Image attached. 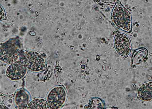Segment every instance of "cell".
<instances>
[{
	"instance_id": "cell-1",
	"label": "cell",
	"mask_w": 152,
	"mask_h": 109,
	"mask_svg": "<svg viewBox=\"0 0 152 109\" xmlns=\"http://www.w3.org/2000/svg\"><path fill=\"white\" fill-rule=\"evenodd\" d=\"M111 19L114 24L119 29L128 33L132 31L131 15L119 1H117L113 9Z\"/></svg>"
},
{
	"instance_id": "cell-2",
	"label": "cell",
	"mask_w": 152,
	"mask_h": 109,
	"mask_svg": "<svg viewBox=\"0 0 152 109\" xmlns=\"http://www.w3.org/2000/svg\"><path fill=\"white\" fill-rule=\"evenodd\" d=\"M23 59L27 68L32 71L40 72L45 67L44 59L37 52L26 51L23 53Z\"/></svg>"
},
{
	"instance_id": "cell-3",
	"label": "cell",
	"mask_w": 152,
	"mask_h": 109,
	"mask_svg": "<svg viewBox=\"0 0 152 109\" xmlns=\"http://www.w3.org/2000/svg\"><path fill=\"white\" fill-rule=\"evenodd\" d=\"M66 93L64 88L58 86L52 88L49 92L47 101L49 109H59L65 103Z\"/></svg>"
},
{
	"instance_id": "cell-4",
	"label": "cell",
	"mask_w": 152,
	"mask_h": 109,
	"mask_svg": "<svg viewBox=\"0 0 152 109\" xmlns=\"http://www.w3.org/2000/svg\"><path fill=\"white\" fill-rule=\"evenodd\" d=\"M19 53L15 46L9 41L0 43V60L11 64L18 60Z\"/></svg>"
},
{
	"instance_id": "cell-5",
	"label": "cell",
	"mask_w": 152,
	"mask_h": 109,
	"mask_svg": "<svg viewBox=\"0 0 152 109\" xmlns=\"http://www.w3.org/2000/svg\"><path fill=\"white\" fill-rule=\"evenodd\" d=\"M115 48L120 55L127 57L132 49V44L129 38L126 34L118 33L114 40Z\"/></svg>"
},
{
	"instance_id": "cell-6",
	"label": "cell",
	"mask_w": 152,
	"mask_h": 109,
	"mask_svg": "<svg viewBox=\"0 0 152 109\" xmlns=\"http://www.w3.org/2000/svg\"><path fill=\"white\" fill-rule=\"evenodd\" d=\"M27 67L23 61L17 60L11 64L7 68L6 75L10 79L17 81L22 79L25 75Z\"/></svg>"
},
{
	"instance_id": "cell-7",
	"label": "cell",
	"mask_w": 152,
	"mask_h": 109,
	"mask_svg": "<svg viewBox=\"0 0 152 109\" xmlns=\"http://www.w3.org/2000/svg\"><path fill=\"white\" fill-rule=\"evenodd\" d=\"M152 82H149L143 84L139 88L138 92V95L142 100L148 101L152 98Z\"/></svg>"
},
{
	"instance_id": "cell-8",
	"label": "cell",
	"mask_w": 152,
	"mask_h": 109,
	"mask_svg": "<svg viewBox=\"0 0 152 109\" xmlns=\"http://www.w3.org/2000/svg\"><path fill=\"white\" fill-rule=\"evenodd\" d=\"M26 109H49V108L46 100L37 98L31 101Z\"/></svg>"
},
{
	"instance_id": "cell-9",
	"label": "cell",
	"mask_w": 152,
	"mask_h": 109,
	"mask_svg": "<svg viewBox=\"0 0 152 109\" xmlns=\"http://www.w3.org/2000/svg\"><path fill=\"white\" fill-rule=\"evenodd\" d=\"M89 109H104V104L102 101L99 98L92 99L88 106Z\"/></svg>"
},
{
	"instance_id": "cell-10",
	"label": "cell",
	"mask_w": 152,
	"mask_h": 109,
	"mask_svg": "<svg viewBox=\"0 0 152 109\" xmlns=\"http://www.w3.org/2000/svg\"><path fill=\"white\" fill-rule=\"evenodd\" d=\"M5 11L3 7L0 5V21L6 19Z\"/></svg>"
},
{
	"instance_id": "cell-11",
	"label": "cell",
	"mask_w": 152,
	"mask_h": 109,
	"mask_svg": "<svg viewBox=\"0 0 152 109\" xmlns=\"http://www.w3.org/2000/svg\"><path fill=\"white\" fill-rule=\"evenodd\" d=\"M0 109H9L6 106L0 105Z\"/></svg>"
},
{
	"instance_id": "cell-12",
	"label": "cell",
	"mask_w": 152,
	"mask_h": 109,
	"mask_svg": "<svg viewBox=\"0 0 152 109\" xmlns=\"http://www.w3.org/2000/svg\"></svg>"
}]
</instances>
